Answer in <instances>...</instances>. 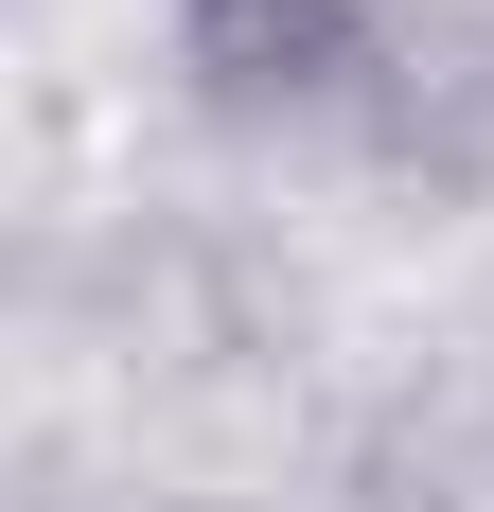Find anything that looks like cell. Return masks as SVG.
I'll use <instances>...</instances> for the list:
<instances>
[{
	"instance_id": "1",
	"label": "cell",
	"mask_w": 494,
	"mask_h": 512,
	"mask_svg": "<svg viewBox=\"0 0 494 512\" xmlns=\"http://www.w3.org/2000/svg\"><path fill=\"white\" fill-rule=\"evenodd\" d=\"M389 36V0H177V53H195L230 106H283V89H336L353 53Z\"/></svg>"
}]
</instances>
